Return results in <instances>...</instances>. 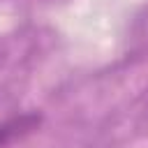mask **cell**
Wrapping results in <instances>:
<instances>
[{
    "mask_svg": "<svg viewBox=\"0 0 148 148\" xmlns=\"http://www.w3.org/2000/svg\"><path fill=\"white\" fill-rule=\"evenodd\" d=\"M42 123V116L30 111V113H21V116H14L5 123H0V148H5L7 143H12L14 139L18 136H25L30 134L32 130H37Z\"/></svg>",
    "mask_w": 148,
    "mask_h": 148,
    "instance_id": "obj_1",
    "label": "cell"
}]
</instances>
